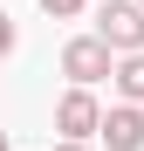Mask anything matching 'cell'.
<instances>
[{
    "mask_svg": "<svg viewBox=\"0 0 144 151\" xmlns=\"http://www.w3.org/2000/svg\"><path fill=\"white\" fill-rule=\"evenodd\" d=\"M0 151H14V144H7V131H0Z\"/></svg>",
    "mask_w": 144,
    "mask_h": 151,
    "instance_id": "obj_9",
    "label": "cell"
},
{
    "mask_svg": "<svg viewBox=\"0 0 144 151\" xmlns=\"http://www.w3.org/2000/svg\"><path fill=\"white\" fill-rule=\"evenodd\" d=\"M96 124H103V110H96V96L76 83V89L55 103V131H62V137H96Z\"/></svg>",
    "mask_w": 144,
    "mask_h": 151,
    "instance_id": "obj_3",
    "label": "cell"
},
{
    "mask_svg": "<svg viewBox=\"0 0 144 151\" xmlns=\"http://www.w3.org/2000/svg\"><path fill=\"white\" fill-rule=\"evenodd\" d=\"M96 137H103L110 151H144V110H137V103H117V110H103Z\"/></svg>",
    "mask_w": 144,
    "mask_h": 151,
    "instance_id": "obj_4",
    "label": "cell"
},
{
    "mask_svg": "<svg viewBox=\"0 0 144 151\" xmlns=\"http://www.w3.org/2000/svg\"><path fill=\"white\" fill-rule=\"evenodd\" d=\"M62 69L76 76L82 89H96V83H103V76L117 69V48H110L103 35H82V41H69V48H62Z\"/></svg>",
    "mask_w": 144,
    "mask_h": 151,
    "instance_id": "obj_2",
    "label": "cell"
},
{
    "mask_svg": "<svg viewBox=\"0 0 144 151\" xmlns=\"http://www.w3.org/2000/svg\"><path fill=\"white\" fill-rule=\"evenodd\" d=\"M137 7H144V0H137Z\"/></svg>",
    "mask_w": 144,
    "mask_h": 151,
    "instance_id": "obj_10",
    "label": "cell"
},
{
    "mask_svg": "<svg viewBox=\"0 0 144 151\" xmlns=\"http://www.w3.org/2000/svg\"><path fill=\"white\" fill-rule=\"evenodd\" d=\"M55 151H89V144H82V137H69V144H55Z\"/></svg>",
    "mask_w": 144,
    "mask_h": 151,
    "instance_id": "obj_8",
    "label": "cell"
},
{
    "mask_svg": "<svg viewBox=\"0 0 144 151\" xmlns=\"http://www.w3.org/2000/svg\"><path fill=\"white\" fill-rule=\"evenodd\" d=\"M41 7L55 14V21H69V14H82V0H41Z\"/></svg>",
    "mask_w": 144,
    "mask_h": 151,
    "instance_id": "obj_6",
    "label": "cell"
},
{
    "mask_svg": "<svg viewBox=\"0 0 144 151\" xmlns=\"http://www.w3.org/2000/svg\"><path fill=\"white\" fill-rule=\"evenodd\" d=\"M96 35H103L117 55H137L144 48V7L137 0H103V7H96Z\"/></svg>",
    "mask_w": 144,
    "mask_h": 151,
    "instance_id": "obj_1",
    "label": "cell"
},
{
    "mask_svg": "<svg viewBox=\"0 0 144 151\" xmlns=\"http://www.w3.org/2000/svg\"><path fill=\"white\" fill-rule=\"evenodd\" d=\"M110 76H117V89H124V103H144V48H137V55H124Z\"/></svg>",
    "mask_w": 144,
    "mask_h": 151,
    "instance_id": "obj_5",
    "label": "cell"
},
{
    "mask_svg": "<svg viewBox=\"0 0 144 151\" xmlns=\"http://www.w3.org/2000/svg\"><path fill=\"white\" fill-rule=\"evenodd\" d=\"M7 48H14V21L0 14V55H7Z\"/></svg>",
    "mask_w": 144,
    "mask_h": 151,
    "instance_id": "obj_7",
    "label": "cell"
}]
</instances>
